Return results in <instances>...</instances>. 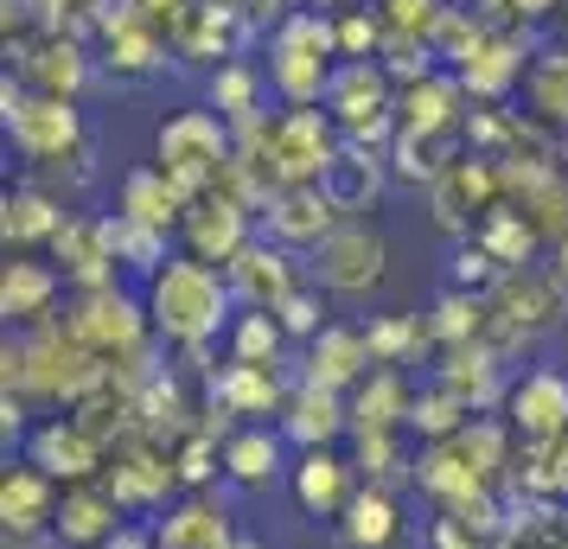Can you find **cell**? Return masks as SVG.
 I'll return each mask as SVG.
<instances>
[{
  "instance_id": "cell-17",
  "label": "cell",
  "mask_w": 568,
  "mask_h": 549,
  "mask_svg": "<svg viewBox=\"0 0 568 549\" xmlns=\"http://www.w3.org/2000/svg\"><path fill=\"white\" fill-rule=\"evenodd\" d=\"M154 543L160 549H236L243 537H236L231 523V505L211 492H180L166 511L154 518Z\"/></svg>"
},
{
  "instance_id": "cell-2",
  "label": "cell",
  "mask_w": 568,
  "mask_h": 549,
  "mask_svg": "<svg viewBox=\"0 0 568 549\" xmlns=\"http://www.w3.org/2000/svg\"><path fill=\"white\" fill-rule=\"evenodd\" d=\"M338 58V13H313L294 7L282 27L268 32V90L282 109H320L333 90V64Z\"/></svg>"
},
{
  "instance_id": "cell-29",
  "label": "cell",
  "mask_w": 568,
  "mask_h": 549,
  "mask_svg": "<svg viewBox=\"0 0 568 549\" xmlns=\"http://www.w3.org/2000/svg\"><path fill=\"white\" fill-rule=\"evenodd\" d=\"M524 115L542 129H568V45H537L524 78Z\"/></svg>"
},
{
  "instance_id": "cell-38",
  "label": "cell",
  "mask_w": 568,
  "mask_h": 549,
  "mask_svg": "<svg viewBox=\"0 0 568 549\" xmlns=\"http://www.w3.org/2000/svg\"><path fill=\"white\" fill-rule=\"evenodd\" d=\"M173 467H180L185 492H205L211 479H224V435L217 428H185L173 441Z\"/></svg>"
},
{
  "instance_id": "cell-16",
  "label": "cell",
  "mask_w": 568,
  "mask_h": 549,
  "mask_svg": "<svg viewBox=\"0 0 568 549\" xmlns=\"http://www.w3.org/2000/svg\"><path fill=\"white\" fill-rule=\"evenodd\" d=\"M262 224H256V211L243 205V199H224V192H211V199H199V205L185 211V224H180V236H185V250L199 262H224L256 236Z\"/></svg>"
},
{
  "instance_id": "cell-19",
  "label": "cell",
  "mask_w": 568,
  "mask_h": 549,
  "mask_svg": "<svg viewBox=\"0 0 568 549\" xmlns=\"http://www.w3.org/2000/svg\"><path fill=\"white\" fill-rule=\"evenodd\" d=\"M435 384H440V390H454L466 409L479 416V409H498V403H505V390H511V365H505V358H498L486 339H473V345L440 352Z\"/></svg>"
},
{
  "instance_id": "cell-41",
  "label": "cell",
  "mask_w": 568,
  "mask_h": 549,
  "mask_svg": "<svg viewBox=\"0 0 568 549\" xmlns=\"http://www.w3.org/2000/svg\"><path fill=\"white\" fill-rule=\"evenodd\" d=\"M103 549H160V543H154V523H122V530H115Z\"/></svg>"
},
{
  "instance_id": "cell-39",
  "label": "cell",
  "mask_w": 568,
  "mask_h": 549,
  "mask_svg": "<svg viewBox=\"0 0 568 549\" xmlns=\"http://www.w3.org/2000/svg\"><path fill=\"white\" fill-rule=\"evenodd\" d=\"M498 282H505V268H498V256H491L479 236H460L447 250V288H466V294H479V301H491Z\"/></svg>"
},
{
  "instance_id": "cell-32",
  "label": "cell",
  "mask_w": 568,
  "mask_h": 549,
  "mask_svg": "<svg viewBox=\"0 0 568 549\" xmlns=\"http://www.w3.org/2000/svg\"><path fill=\"white\" fill-rule=\"evenodd\" d=\"M415 460L422 454H409V428H377V435H358V454H352V467H358L364 486H403V479H415Z\"/></svg>"
},
{
  "instance_id": "cell-27",
  "label": "cell",
  "mask_w": 568,
  "mask_h": 549,
  "mask_svg": "<svg viewBox=\"0 0 568 549\" xmlns=\"http://www.w3.org/2000/svg\"><path fill=\"white\" fill-rule=\"evenodd\" d=\"M352 403V435H377V428H409L415 409V384L396 365H377L358 390L345 396Z\"/></svg>"
},
{
  "instance_id": "cell-15",
  "label": "cell",
  "mask_w": 568,
  "mask_h": 549,
  "mask_svg": "<svg viewBox=\"0 0 568 549\" xmlns=\"http://www.w3.org/2000/svg\"><path fill=\"white\" fill-rule=\"evenodd\" d=\"M352 492H358V467H352L338 447H313V454H294V467H287V498H294L307 518L338 523V511L352 505Z\"/></svg>"
},
{
  "instance_id": "cell-25",
  "label": "cell",
  "mask_w": 568,
  "mask_h": 549,
  "mask_svg": "<svg viewBox=\"0 0 568 549\" xmlns=\"http://www.w3.org/2000/svg\"><path fill=\"white\" fill-rule=\"evenodd\" d=\"M115 217H129V224H148V231H166V236H180L185 199L173 192V180H166L160 166H129V173H122V185H115Z\"/></svg>"
},
{
  "instance_id": "cell-30",
  "label": "cell",
  "mask_w": 568,
  "mask_h": 549,
  "mask_svg": "<svg viewBox=\"0 0 568 549\" xmlns=\"http://www.w3.org/2000/svg\"><path fill=\"white\" fill-rule=\"evenodd\" d=\"M64 199L58 192H45V185H20V192H7V217H0V231H7V243L13 250H32V243H52L58 231H64Z\"/></svg>"
},
{
  "instance_id": "cell-21",
  "label": "cell",
  "mask_w": 568,
  "mask_h": 549,
  "mask_svg": "<svg viewBox=\"0 0 568 549\" xmlns=\"http://www.w3.org/2000/svg\"><path fill=\"white\" fill-rule=\"evenodd\" d=\"M287 435L275 421H243L236 435H224V479L243 486V492H262V486H275L287 479Z\"/></svg>"
},
{
  "instance_id": "cell-23",
  "label": "cell",
  "mask_w": 568,
  "mask_h": 549,
  "mask_svg": "<svg viewBox=\"0 0 568 549\" xmlns=\"http://www.w3.org/2000/svg\"><path fill=\"white\" fill-rule=\"evenodd\" d=\"M403 523L409 518H403V505H396L389 486H358L352 505L333 523V543L338 549H396L403 543Z\"/></svg>"
},
{
  "instance_id": "cell-14",
  "label": "cell",
  "mask_w": 568,
  "mask_h": 549,
  "mask_svg": "<svg viewBox=\"0 0 568 549\" xmlns=\"http://www.w3.org/2000/svg\"><path fill=\"white\" fill-rule=\"evenodd\" d=\"M377 370V358H371V339H364V326H345V319H333L326 333L313 345H301V384H320V390H338L352 396Z\"/></svg>"
},
{
  "instance_id": "cell-9",
  "label": "cell",
  "mask_w": 568,
  "mask_h": 549,
  "mask_svg": "<svg viewBox=\"0 0 568 549\" xmlns=\"http://www.w3.org/2000/svg\"><path fill=\"white\" fill-rule=\"evenodd\" d=\"M287 396H294V384H287L275 365H224L205 377V409H217V416H231L236 428L243 421H282V409H287Z\"/></svg>"
},
{
  "instance_id": "cell-43",
  "label": "cell",
  "mask_w": 568,
  "mask_h": 549,
  "mask_svg": "<svg viewBox=\"0 0 568 549\" xmlns=\"http://www.w3.org/2000/svg\"><path fill=\"white\" fill-rule=\"evenodd\" d=\"M236 549H262V543H256V537H243V543H236Z\"/></svg>"
},
{
  "instance_id": "cell-4",
  "label": "cell",
  "mask_w": 568,
  "mask_h": 549,
  "mask_svg": "<svg viewBox=\"0 0 568 549\" xmlns=\"http://www.w3.org/2000/svg\"><path fill=\"white\" fill-rule=\"evenodd\" d=\"M345 134L326 109H275L268 122V148H262V173L275 185H320L326 166L338 160Z\"/></svg>"
},
{
  "instance_id": "cell-5",
  "label": "cell",
  "mask_w": 568,
  "mask_h": 549,
  "mask_svg": "<svg viewBox=\"0 0 568 549\" xmlns=\"http://www.w3.org/2000/svg\"><path fill=\"white\" fill-rule=\"evenodd\" d=\"M307 275L333 294V301H371L389 275V243L371 231V224L345 217V224L307 256Z\"/></svg>"
},
{
  "instance_id": "cell-1",
  "label": "cell",
  "mask_w": 568,
  "mask_h": 549,
  "mask_svg": "<svg viewBox=\"0 0 568 549\" xmlns=\"http://www.w3.org/2000/svg\"><path fill=\"white\" fill-rule=\"evenodd\" d=\"M141 301H148V319H154V339L173 345V352H185V345H217L231 333V319L243 314L236 294H231V275L217 262H199L192 250H180L166 268H154Z\"/></svg>"
},
{
  "instance_id": "cell-34",
  "label": "cell",
  "mask_w": 568,
  "mask_h": 549,
  "mask_svg": "<svg viewBox=\"0 0 568 549\" xmlns=\"http://www.w3.org/2000/svg\"><path fill=\"white\" fill-rule=\"evenodd\" d=\"M224 352H231V365H275L282 370V358H287L282 319L268 314V307H243L231 319V333H224Z\"/></svg>"
},
{
  "instance_id": "cell-37",
  "label": "cell",
  "mask_w": 568,
  "mask_h": 549,
  "mask_svg": "<svg viewBox=\"0 0 568 549\" xmlns=\"http://www.w3.org/2000/svg\"><path fill=\"white\" fill-rule=\"evenodd\" d=\"M326 301H333V294H326V288H320V282L307 275V282H301L294 294H282V301H275L268 314L282 319L287 345H313L320 333H326V326H333V307H326Z\"/></svg>"
},
{
  "instance_id": "cell-13",
  "label": "cell",
  "mask_w": 568,
  "mask_h": 549,
  "mask_svg": "<svg viewBox=\"0 0 568 549\" xmlns=\"http://www.w3.org/2000/svg\"><path fill=\"white\" fill-rule=\"evenodd\" d=\"M58 505H64V492H58L52 472H39L32 460L7 467V479H0V523H7V543L27 549V543H39V537H52Z\"/></svg>"
},
{
  "instance_id": "cell-40",
  "label": "cell",
  "mask_w": 568,
  "mask_h": 549,
  "mask_svg": "<svg viewBox=\"0 0 568 549\" xmlns=\"http://www.w3.org/2000/svg\"><path fill=\"white\" fill-rule=\"evenodd\" d=\"M389 173H396V180L403 185H435L440 173H447V160H435V141H428V134H396V141H389Z\"/></svg>"
},
{
  "instance_id": "cell-8",
  "label": "cell",
  "mask_w": 568,
  "mask_h": 549,
  "mask_svg": "<svg viewBox=\"0 0 568 549\" xmlns=\"http://www.w3.org/2000/svg\"><path fill=\"white\" fill-rule=\"evenodd\" d=\"M7 141L32 166H64L78 148H90V129H83V109L71 96H27L20 115H7Z\"/></svg>"
},
{
  "instance_id": "cell-42",
  "label": "cell",
  "mask_w": 568,
  "mask_h": 549,
  "mask_svg": "<svg viewBox=\"0 0 568 549\" xmlns=\"http://www.w3.org/2000/svg\"><path fill=\"white\" fill-rule=\"evenodd\" d=\"M301 7H313V13H352V7H364V0H301Z\"/></svg>"
},
{
  "instance_id": "cell-22",
  "label": "cell",
  "mask_w": 568,
  "mask_h": 549,
  "mask_svg": "<svg viewBox=\"0 0 568 549\" xmlns=\"http://www.w3.org/2000/svg\"><path fill=\"white\" fill-rule=\"evenodd\" d=\"M122 523H129V511L109 498L103 479H90V486H64V505H58V523H52V543L58 549H103Z\"/></svg>"
},
{
  "instance_id": "cell-11",
  "label": "cell",
  "mask_w": 568,
  "mask_h": 549,
  "mask_svg": "<svg viewBox=\"0 0 568 549\" xmlns=\"http://www.w3.org/2000/svg\"><path fill=\"white\" fill-rule=\"evenodd\" d=\"M256 224H262L268 243H282V250H294V256H313V250H320L345 217L333 211V199H326L320 185H275Z\"/></svg>"
},
{
  "instance_id": "cell-24",
  "label": "cell",
  "mask_w": 568,
  "mask_h": 549,
  "mask_svg": "<svg viewBox=\"0 0 568 549\" xmlns=\"http://www.w3.org/2000/svg\"><path fill=\"white\" fill-rule=\"evenodd\" d=\"M58 294H64V268L20 256V262H7V282H0V314L27 333V326L58 319Z\"/></svg>"
},
{
  "instance_id": "cell-20",
  "label": "cell",
  "mask_w": 568,
  "mask_h": 549,
  "mask_svg": "<svg viewBox=\"0 0 568 549\" xmlns=\"http://www.w3.org/2000/svg\"><path fill=\"white\" fill-rule=\"evenodd\" d=\"M287 435L294 454H313V447H338V435H352V403L338 390H320V384H301L294 377V396H287L282 421H275Z\"/></svg>"
},
{
  "instance_id": "cell-33",
  "label": "cell",
  "mask_w": 568,
  "mask_h": 549,
  "mask_svg": "<svg viewBox=\"0 0 568 549\" xmlns=\"http://www.w3.org/2000/svg\"><path fill=\"white\" fill-rule=\"evenodd\" d=\"M473 236H479L491 256H498V268H505V275H511V268H530V262H537V243H542V231L517 205H491L486 217H479V231H473Z\"/></svg>"
},
{
  "instance_id": "cell-18",
  "label": "cell",
  "mask_w": 568,
  "mask_h": 549,
  "mask_svg": "<svg viewBox=\"0 0 568 549\" xmlns=\"http://www.w3.org/2000/svg\"><path fill=\"white\" fill-rule=\"evenodd\" d=\"M466 109H473V96H466L460 71H435V78L403 83V90H396V129L440 141V134H454L466 122Z\"/></svg>"
},
{
  "instance_id": "cell-36",
  "label": "cell",
  "mask_w": 568,
  "mask_h": 549,
  "mask_svg": "<svg viewBox=\"0 0 568 549\" xmlns=\"http://www.w3.org/2000/svg\"><path fill=\"white\" fill-rule=\"evenodd\" d=\"M364 339H371V358L377 365H409V358H422V352H435V339H428V326L415 314H371L364 319Z\"/></svg>"
},
{
  "instance_id": "cell-35",
  "label": "cell",
  "mask_w": 568,
  "mask_h": 549,
  "mask_svg": "<svg viewBox=\"0 0 568 549\" xmlns=\"http://www.w3.org/2000/svg\"><path fill=\"white\" fill-rule=\"evenodd\" d=\"M473 409H466L460 396L454 390H440L435 377H428V384H422V390H415V409H409V435L422 447H435V441H454V435H466V428H473Z\"/></svg>"
},
{
  "instance_id": "cell-12",
  "label": "cell",
  "mask_w": 568,
  "mask_h": 549,
  "mask_svg": "<svg viewBox=\"0 0 568 549\" xmlns=\"http://www.w3.org/2000/svg\"><path fill=\"white\" fill-rule=\"evenodd\" d=\"M224 275H231V294L236 307H275L282 294H294L307 282V256H294L282 243H268V236H250L231 262H224Z\"/></svg>"
},
{
  "instance_id": "cell-28",
  "label": "cell",
  "mask_w": 568,
  "mask_h": 549,
  "mask_svg": "<svg viewBox=\"0 0 568 549\" xmlns=\"http://www.w3.org/2000/svg\"><path fill=\"white\" fill-rule=\"evenodd\" d=\"M268 96H275V90H268V71H262L256 58H231V64L211 71V109H217L231 129L268 115Z\"/></svg>"
},
{
  "instance_id": "cell-31",
  "label": "cell",
  "mask_w": 568,
  "mask_h": 549,
  "mask_svg": "<svg viewBox=\"0 0 568 549\" xmlns=\"http://www.w3.org/2000/svg\"><path fill=\"white\" fill-rule=\"evenodd\" d=\"M486 319L491 307L479 301V294H466V288H440L435 294V307H428V339H435V352H454V345H473V339H486Z\"/></svg>"
},
{
  "instance_id": "cell-7",
  "label": "cell",
  "mask_w": 568,
  "mask_h": 549,
  "mask_svg": "<svg viewBox=\"0 0 568 549\" xmlns=\"http://www.w3.org/2000/svg\"><path fill=\"white\" fill-rule=\"evenodd\" d=\"M498 409H505V428L517 435V447L562 441L568 435V370H556V365L517 370Z\"/></svg>"
},
{
  "instance_id": "cell-3",
  "label": "cell",
  "mask_w": 568,
  "mask_h": 549,
  "mask_svg": "<svg viewBox=\"0 0 568 549\" xmlns=\"http://www.w3.org/2000/svg\"><path fill=\"white\" fill-rule=\"evenodd\" d=\"M58 319H64L103 365H122V358H134V352H148V333H154L148 301L129 294L122 282H109V288H71V307H64Z\"/></svg>"
},
{
  "instance_id": "cell-6",
  "label": "cell",
  "mask_w": 568,
  "mask_h": 549,
  "mask_svg": "<svg viewBox=\"0 0 568 549\" xmlns=\"http://www.w3.org/2000/svg\"><path fill=\"white\" fill-rule=\"evenodd\" d=\"M103 486H109V498H115L129 518H148V523H154L160 511H166V505L185 492V486H180V467H173V447H166V441H148V435H134V441H122L115 454H109Z\"/></svg>"
},
{
  "instance_id": "cell-26",
  "label": "cell",
  "mask_w": 568,
  "mask_h": 549,
  "mask_svg": "<svg viewBox=\"0 0 568 549\" xmlns=\"http://www.w3.org/2000/svg\"><path fill=\"white\" fill-rule=\"evenodd\" d=\"M384 180H389V154H371V148H338V160L326 166V180H320V192L333 199L338 217H358V211H371L377 199H384Z\"/></svg>"
},
{
  "instance_id": "cell-44",
  "label": "cell",
  "mask_w": 568,
  "mask_h": 549,
  "mask_svg": "<svg viewBox=\"0 0 568 549\" xmlns=\"http://www.w3.org/2000/svg\"><path fill=\"white\" fill-rule=\"evenodd\" d=\"M562 523H568V518H562Z\"/></svg>"
},
{
  "instance_id": "cell-10",
  "label": "cell",
  "mask_w": 568,
  "mask_h": 549,
  "mask_svg": "<svg viewBox=\"0 0 568 549\" xmlns=\"http://www.w3.org/2000/svg\"><path fill=\"white\" fill-rule=\"evenodd\" d=\"M27 460L39 472H52L58 486H90V479H103V467H109V447L83 428L71 409L64 416H52V421H39L27 435Z\"/></svg>"
}]
</instances>
